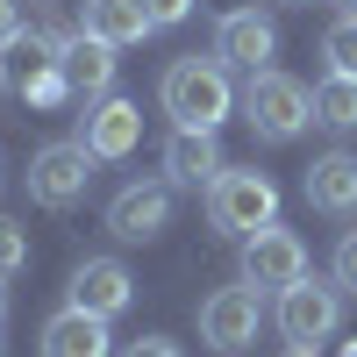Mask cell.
I'll return each instance as SVG.
<instances>
[{"mask_svg": "<svg viewBox=\"0 0 357 357\" xmlns=\"http://www.w3.org/2000/svg\"><path fill=\"white\" fill-rule=\"evenodd\" d=\"M293 8H301V0H293Z\"/></svg>", "mask_w": 357, "mask_h": 357, "instance_id": "obj_30", "label": "cell"}, {"mask_svg": "<svg viewBox=\"0 0 357 357\" xmlns=\"http://www.w3.org/2000/svg\"><path fill=\"white\" fill-rule=\"evenodd\" d=\"M136 301V279H129V264L122 257H86L79 272H72V286H65V307H86V314H122Z\"/></svg>", "mask_w": 357, "mask_h": 357, "instance_id": "obj_11", "label": "cell"}, {"mask_svg": "<svg viewBox=\"0 0 357 357\" xmlns=\"http://www.w3.org/2000/svg\"><path fill=\"white\" fill-rule=\"evenodd\" d=\"M43 357H114L107 314H86V307H57V314L43 321Z\"/></svg>", "mask_w": 357, "mask_h": 357, "instance_id": "obj_15", "label": "cell"}, {"mask_svg": "<svg viewBox=\"0 0 357 357\" xmlns=\"http://www.w3.org/2000/svg\"><path fill=\"white\" fill-rule=\"evenodd\" d=\"M57 57H65V36H50V29H22V36L0 50V93L22 100V107H57L72 93L65 72H57Z\"/></svg>", "mask_w": 357, "mask_h": 357, "instance_id": "obj_2", "label": "cell"}, {"mask_svg": "<svg viewBox=\"0 0 357 357\" xmlns=\"http://www.w3.org/2000/svg\"><path fill=\"white\" fill-rule=\"evenodd\" d=\"M172 178H136V186H122L107 200V236L114 243H158V236L172 229Z\"/></svg>", "mask_w": 357, "mask_h": 357, "instance_id": "obj_8", "label": "cell"}, {"mask_svg": "<svg viewBox=\"0 0 357 357\" xmlns=\"http://www.w3.org/2000/svg\"><path fill=\"white\" fill-rule=\"evenodd\" d=\"M143 8H151V22H158V29H178V22L193 15V0H143Z\"/></svg>", "mask_w": 357, "mask_h": 357, "instance_id": "obj_23", "label": "cell"}, {"mask_svg": "<svg viewBox=\"0 0 357 357\" xmlns=\"http://www.w3.org/2000/svg\"><path fill=\"white\" fill-rule=\"evenodd\" d=\"M272 50H279V29H272V15H257V8H236V15H222L215 22V57L229 72H272Z\"/></svg>", "mask_w": 357, "mask_h": 357, "instance_id": "obj_10", "label": "cell"}, {"mask_svg": "<svg viewBox=\"0 0 357 357\" xmlns=\"http://www.w3.org/2000/svg\"><path fill=\"white\" fill-rule=\"evenodd\" d=\"M336 329H343V286L336 279H293L279 293V336L286 343L314 350V343H329Z\"/></svg>", "mask_w": 357, "mask_h": 357, "instance_id": "obj_6", "label": "cell"}, {"mask_svg": "<svg viewBox=\"0 0 357 357\" xmlns=\"http://www.w3.org/2000/svg\"><path fill=\"white\" fill-rule=\"evenodd\" d=\"M301 193H307L314 215L350 222V215H357V158H350V151H321V158L307 165V178H301Z\"/></svg>", "mask_w": 357, "mask_h": 357, "instance_id": "obj_13", "label": "cell"}, {"mask_svg": "<svg viewBox=\"0 0 357 357\" xmlns=\"http://www.w3.org/2000/svg\"><path fill=\"white\" fill-rule=\"evenodd\" d=\"M79 143H86V151H93L100 165L129 158L136 143H143V107H136V100H122V93L93 100V107H86V129H79Z\"/></svg>", "mask_w": 357, "mask_h": 357, "instance_id": "obj_12", "label": "cell"}, {"mask_svg": "<svg viewBox=\"0 0 357 357\" xmlns=\"http://www.w3.org/2000/svg\"><path fill=\"white\" fill-rule=\"evenodd\" d=\"M22 264H29V229L15 215H0V279H15Z\"/></svg>", "mask_w": 357, "mask_h": 357, "instance_id": "obj_20", "label": "cell"}, {"mask_svg": "<svg viewBox=\"0 0 357 357\" xmlns=\"http://www.w3.org/2000/svg\"><path fill=\"white\" fill-rule=\"evenodd\" d=\"M215 172H222V143H215V129H172V143H165V178L172 186H215Z\"/></svg>", "mask_w": 357, "mask_h": 357, "instance_id": "obj_16", "label": "cell"}, {"mask_svg": "<svg viewBox=\"0 0 357 357\" xmlns=\"http://www.w3.org/2000/svg\"><path fill=\"white\" fill-rule=\"evenodd\" d=\"M0 321H8V279H0Z\"/></svg>", "mask_w": 357, "mask_h": 357, "instance_id": "obj_25", "label": "cell"}, {"mask_svg": "<svg viewBox=\"0 0 357 357\" xmlns=\"http://www.w3.org/2000/svg\"><path fill=\"white\" fill-rule=\"evenodd\" d=\"M86 36H100V43H114V50H129V43H143L151 36V8H143V0H86Z\"/></svg>", "mask_w": 357, "mask_h": 357, "instance_id": "obj_17", "label": "cell"}, {"mask_svg": "<svg viewBox=\"0 0 357 357\" xmlns=\"http://www.w3.org/2000/svg\"><path fill=\"white\" fill-rule=\"evenodd\" d=\"M343 15H357V0H343Z\"/></svg>", "mask_w": 357, "mask_h": 357, "instance_id": "obj_28", "label": "cell"}, {"mask_svg": "<svg viewBox=\"0 0 357 357\" xmlns=\"http://www.w3.org/2000/svg\"><path fill=\"white\" fill-rule=\"evenodd\" d=\"M158 100H165V114H172V129H222L229 107H236L229 65H222V57H200V50H193V57H172Z\"/></svg>", "mask_w": 357, "mask_h": 357, "instance_id": "obj_1", "label": "cell"}, {"mask_svg": "<svg viewBox=\"0 0 357 357\" xmlns=\"http://www.w3.org/2000/svg\"><path fill=\"white\" fill-rule=\"evenodd\" d=\"M0 357H8V343H0Z\"/></svg>", "mask_w": 357, "mask_h": 357, "instance_id": "obj_29", "label": "cell"}, {"mask_svg": "<svg viewBox=\"0 0 357 357\" xmlns=\"http://www.w3.org/2000/svg\"><path fill=\"white\" fill-rule=\"evenodd\" d=\"M321 57H329V72H343V79H357V15H343V22H329V36H321Z\"/></svg>", "mask_w": 357, "mask_h": 357, "instance_id": "obj_19", "label": "cell"}, {"mask_svg": "<svg viewBox=\"0 0 357 357\" xmlns=\"http://www.w3.org/2000/svg\"><path fill=\"white\" fill-rule=\"evenodd\" d=\"M57 72H65V86H72V100H107V86H114V43H100V36H65V57H57Z\"/></svg>", "mask_w": 357, "mask_h": 357, "instance_id": "obj_14", "label": "cell"}, {"mask_svg": "<svg viewBox=\"0 0 357 357\" xmlns=\"http://www.w3.org/2000/svg\"><path fill=\"white\" fill-rule=\"evenodd\" d=\"M264 222H279V186L257 165L250 172L222 165L215 186H207V229H215V236H257Z\"/></svg>", "mask_w": 357, "mask_h": 357, "instance_id": "obj_3", "label": "cell"}, {"mask_svg": "<svg viewBox=\"0 0 357 357\" xmlns=\"http://www.w3.org/2000/svg\"><path fill=\"white\" fill-rule=\"evenodd\" d=\"M343 357H357V336H350V343H343Z\"/></svg>", "mask_w": 357, "mask_h": 357, "instance_id": "obj_27", "label": "cell"}, {"mask_svg": "<svg viewBox=\"0 0 357 357\" xmlns=\"http://www.w3.org/2000/svg\"><path fill=\"white\" fill-rule=\"evenodd\" d=\"M243 122L264 143H293V136L314 122V93H307L301 79H286V72H257L243 86Z\"/></svg>", "mask_w": 357, "mask_h": 357, "instance_id": "obj_4", "label": "cell"}, {"mask_svg": "<svg viewBox=\"0 0 357 357\" xmlns=\"http://www.w3.org/2000/svg\"><path fill=\"white\" fill-rule=\"evenodd\" d=\"M314 122L321 129H357V79H343V72H329V79H321L314 86Z\"/></svg>", "mask_w": 357, "mask_h": 357, "instance_id": "obj_18", "label": "cell"}, {"mask_svg": "<svg viewBox=\"0 0 357 357\" xmlns=\"http://www.w3.org/2000/svg\"><path fill=\"white\" fill-rule=\"evenodd\" d=\"M114 357H186V350H178L172 336H136V343H122Z\"/></svg>", "mask_w": 357, "mask_h": 357, "instance_id": "obj_22", "label": "cell"}, {"mask_svg": "<svg viewBox=\"0 0 357 357\" xmlns=\"http://www.w3.org/2000/svg\"><path fill=\"white\" fill-rule=\"evenodd\" d=\"M343 293H357V229H343V243H336V272H329Z\"/></svg>", "mask_w": 357, "mask_h": 357, "instance_id": "obj_21", "label": "cell"}, {"mask_svg": "<svg viewBox=\"0 0 357 357\" xmlns=\"http://www.w3.org/2000/svg\"><path fill=\"white\" fill-rule=\"evenodd\" d=\"M286 357H314V350H301V343H293V350H286Z\"/></svg>", "mask_w": 357, "mask_h": 357, "instance_id": "obj_26", "label": "cell"}, {"mask_svg": "<svg viewBox=\"0 0 357 357\" xmlns=\"http://www.w3.org/2000/svg\"><path fill=\"white\" fill-rule=\"evenodd\" d=\"M293 279H307V243L279 222H264L257 236H243V286L257 293H286Z\"/></svg>", "mask_w": 357, "mask_h": 357, "instance_id": "obj_9", "label": "cell"}, {"mask_svg": "<svg viewBox=\"0 0 357 357\" xmlns=\"http://www.w3.org/2000/svg\"><path fill=\"white\" fill-rule=\"evenodd\" d=\"M93 151H86L79 136H57V143H43L36 158H29V200L36 207H79L86 200V186H93Z\"/></svg>", "mask_w": 357, "mask_h": 357, "instance_id": "obj_5", "label": "cell"}, {"mask_svg": "<svg viewBox=\"0 0 357 357\" xmlns=\"http://www.w3.org/2000/svg\"><path fill=\"white\" fill-rule=\"evenodd\" d=\"M257 329H264V293L257 286H215L200 301V343L207 350L236 357V350L257 343Z\"/></svg>", "mask_w": 357, "mask_h": 357, "instance_id": "obj_7", "label": "cell"}, {"mask_svg": "<svg viewBox=\"0 0 357 357\" xmlns=\"http://www.w3.org/2000/svg\"><path fill=\"white\" fill-rule=\"evenodd\" d=\"M22 29H29V22H22V0H0V50H8Z\"/></svg>", "mask_w": 357, "mask_h": 357, "instance_id": "obj_24", "label": "cell"}]
</instances>
